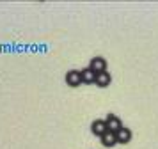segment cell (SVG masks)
I'll list each match as a JSON object with an SVG mask.
<instances>
[{
    "label": "cell",
    "instance_id": "6da1fadb",
    "mask_svg": "<svg viewBox=\"0 0 158 149\" xmlns=\"http://www.w3.org/2000/svg\"><path fill=\"white\" fill-rule=\"evenodd\" d=\"M105 122H107V128L110 130V131H114V133H117V131L123 128V121L119 119L115 114H107Z\"/></svg>",
    "mask_w": 158,
    "mask_h": 149
},
{
    "label": "cell",
    "instance_id": "7a4b0ae2",
    "mask_svg": "<svg viewBox=\"0 0 158 149\" xmlns=\"http://www.w3.org/2000/svg\"><path fill=\"white\" fill-rule=\"evenodd\" d=\"M66 84L69 87H78L82 85V73L78 69H71L66 73Z\"/></svg>",
    "mask_w": 158,
    "mask_h": 149
},
{
    "label": "cell",
    "instance_id": "3957f363",
    "mask_svg": "<svg viewBox=\"0 0 158 149\" xmlns=\"http://www.w3.org/2000/svg\"><path fill=\"white\" fill-rule=\"evenodd\" d=\"M91 131H93V135H96V137H103V135L108 131L105 119H96V121H93V122H91Z\"/></svg>",
    "mask_w": 158,
    "mask_h": 149
},
{
    "label": "cell",
    "instance_id": "277c9868",
    "mask_svg": "<svg viewBox=\"0 0 158 149\" xmlns=\"http://www.w3.org/2000/svg\"><path fill=\"white\" fill-rule=\"evenodd\" d=\"M89 68L98 75V73H103V71H107V60L103 59V57H93L91 60H89Z\"/></svg>",
    "mask_w": 158,
    "mask_h": 149
},
{
    "label": "cell",
    "instance_id": "5b68a950",
    "mask_svg": "<svg viewBox=\"0 0 158 149\" xmlns=\"http://www.w3.org/2000/svg\"><path fill=\"white\" fill-rule=\"evenodd\" d=\"M131 135H133V133H131V130H130V128H124V126H123L121 130L115 133L117 144H123V146H124V144H130V140H131Z\"/></svg>",
    "mask_w": 158,
    "mask_h": 149
},
{
    "label": "cell",
    "instance_id": "8992f818",
    "mask_svg": "<svg viewBox=\"0 0 158 149\" xmlns=\"http://www.w3.org/2000/svg\"><path fill=\"white\" fill-rule=\"evenodd\" d=\"M110 82H112L110 73H108V71H103V73H98V75H96V82H94V84L98 85V87H101V89H105V87L110 85Z\"/></svg>",
    "mask_w": 158,
    "mask_h": 149
},
{
    "label": "cell",
    "instance_id": "52a82bcc",
    "mask_svg": "<svg viewBox=\"0 0 158 149\" xmlns=\"http://www.w3.org/2000/svg\"><path fill=\"white\" fill-rule=\"evenodd\" d=\"M100 142H101V146H103V147H114L115 144H117L115 133L108 130V131H107L105 135H103V137H100Z\"/></svg>",
    "mask_w": 158,
    "mask_h": 149
},
{
    "label": "cell",
    "instance_id": "ba28073f",
    "mask_svg": "<svg viewBox=\"0 0 158 149\" xmlns=\"http://www.w3.org/2000/svg\"><path fill=\"white\" fill-rule=\"evenodd\" d=\"M80 73H82V84H94L96 82V73L91 68H85V69H82Z\"/></svg>",
    "mask_w": 158,
    "mask_h": 149
}]
</instances>
